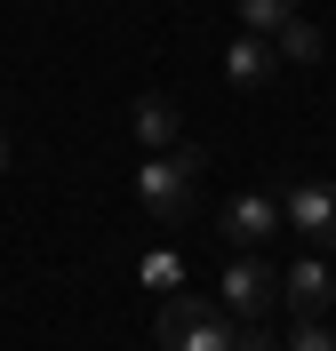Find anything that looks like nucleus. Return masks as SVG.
I'll list each match as a JSON object with an SVG mask.
<instances>
[{"label": "nucleus", "instance_id": "423d86ee", "mask_svg": "<svg viewBox=\"0 0 336 351\" xmlns=\"http://www.w3.org/2000/svg\"><path fill=\"white\" fill-rule=\"evenodd\" d=\"M280 304H289L296 319H320V311L336 304V271H328L320 256H304L296 271H280Z\"/></svg>", "mask_w": 336, "mask_h": 351}, {"label": "nucleus", "instance_id": "f03ea898", "mask_svg": "<svg viewBox=\"0 0 336 351\" xmlns=\"http://www.w3.org/2000/svg\"><path fill=\"white\" fill-rule=\"evenodd\" d=\"M192 184H201V152H153L144 168H136V199H144V216H160V223H177V216H192Z\"/></svg>", "mask_w": 336, "mask_h": 351}, {"label": "nucleus", "instance_id": "39448f33", "mask_svg": "<svg viewBox=\"0 0 336 351\" xmlns=\"http://www.w3.org/2000/svg\"><path fill=\"white\" fill-rule=\"evenodd\" d=\"M272 232H280V199H272V192H240L232 208H224V240L240 247V256H248V247H265Z\"/></svg>", "mask_w": 336, "mask_h": 351}, {"label": "nucleus", "instance_id": "6e6552de", "mask_svg": "<svg viewBox=\"0 0 336 351\" xmlns=\"http://www.w3.org/2000/svg\"><path fill=\"white\" fill-rule=\"evenodd\" d=\"M128 128H136V144H144V152H177V104H168V96H136V112H128Z\"/></svg>", "mask_w": 336, "mask_h": 351}, {"label": "nucleus", "instance_id": "4468645a", "mask_svg": "<svg viewBox=\"0 0 336 351\" xmlns=\"http://www.w3.org/2000/svg\"><path fill=\"white\" fill-rule=\"evenodd\" d=\"M0 168H8V136H0Z\"/></svg>", "mask_w": 336, "mask_h": 351}, {"label": "nucleus", "instance_id": "f257e3e1", "mask_svg": "<svg viewBox=\"0 0 336 351\" xmlns=\"http://www.w3.org/2000/svg\"><path fill=\"white\" fill-rule=\"evenodd\" d=\"M160 351H232V319H224V304H208V295H160V319H153Z\"/></svg>", "mask_w": 336, "mask_h": 351}, {"label": "nucleus", "instance_id": "20e7f679", "mask_svg": "<svg viewBox=\"0 0 336 351\" xmlns=\"http://www.w3.org/2000/svg\"><path fill=\"white\" fill-rule=\"evenodd\" d=\"M280 223H296V240H313V247H336V176L289 184V199H280Z\"/></svg>", "mask_w": 336, "mask_h": 351}, {"label": "nucleus", "instance_id": "1a4fd4ad", "mask_svg": "<svg viewBox=\"0 0 336 351\" xmlns=\"http://www.w3.org/2000/svg\"><path fill=\"white\" fill-rule=\"evenodd\" d=\"M320 48H328V40H320L304 16H296L289 32H272V56H280V64H320Z\"/></svg>", "mask_w": 336, "mask_h": 351}, {"label": "nucleus", "instance_id": "0eeeda50", "mask_svg": "<svg viewBox=\"0 0 336 351\" xmlns=\"http://www.w3.org/2000/svg\"><path fill=\"white\" fill-rule=\"evenodd\" d=\"M272 72H280L272 40H256V32H232V48H224V80H232V88H265Z\"/></svg>", "mask_w": 336, "mask_h": 351}, {"label": "nucleus", "instance_id": "9d476101", "mask_svg": "<svg viewBox=\"0 0 336 351\" xmlns=\"http://www.w3.org/2000/svg\"><path fill=\"white\" fill-rule=\"evenodd\" d=\"M240 24L256 32V40H272V32L296 24V0H240Z\"/></svg>", "mask_w": 336, "mask_h": 351}, {"label": "nucleus", "instance_id": "9b49d317", "mask_svg": "<svg viewBox=\"0 0 336 351\" xmlns=\"http://www.w3.org/2000/svg\"><path fill=\"white\" fill-rule=\"evenodd\" d=\"M280 351H336V328H328V319H296V335Z\"/></svg>", "mask_w": 336, "mask_h": 351}, {"label": "nucleus", "instance_id": "ddd939ff", "mask_svg": "<svg viewBox=\"0 0 336 351\" xmlns=\"http://www.w3.org/2000/svg\"><path fill=\"white\" fill-rule=\"evenodd\" d=\"M232 351H280V343H272V335L256 328V319H248V328H232Z\"/></svg>", "mask_w": 336, "mask_h": 351}, {"label": "nucleus", "instance_id": "7ed1b4c3", "mask_svg": "<svg viewBox=\"0 0 336 351\" xmlns=\"http://www.w3.org/2000/svg\"><path fill=\"white\" fill-rule=\"evenodd\" d=\"M272 304H280V271H272V263L256 256V247L224 263V311H232L240 328H248V319H265Z\"/></svg>", "mask_w": 336, "mask_h": 351}, {"label": "nucleus", "instance_id": "f8f14e48", "mask_svg": "<svg viewBox=\"0 0 336 351\" xmlns=\"http://www.w3.org/2000/svg\"><path fill=\"white\" fill-rule=\"evenodd\" d=\"M177 280H184V263L160 247V256H144V287H160V295H177Z\"/></svg>", "mask_w": 336, "mask_h": 351}]
</instances>
